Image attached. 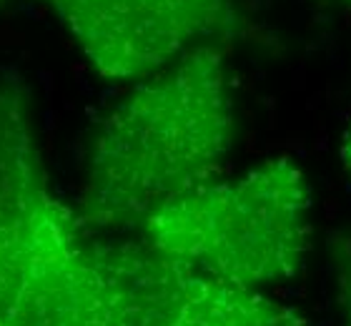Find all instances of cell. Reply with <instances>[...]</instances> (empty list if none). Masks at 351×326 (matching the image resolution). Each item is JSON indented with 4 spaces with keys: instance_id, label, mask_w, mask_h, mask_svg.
Here are the masks:
<instances>
[{
    "instance_id": "6da1fadb",
    "label": "cell",
    "mask_w": 351,
    "mask_h": 326,
    "mask_svg": "<svg viewBox=\"0 0 351 326\" xmlns=\"http://www.w3.org/2000/svg\"><path fill=\"white\" fill-rule=\"evenodd\" d=\"M234 130L223 56L196 45L141 80L101 121L75 213L81 226L138 229L163 203L216 178Z\"/></svg>"
},
{
    "instance_id": "7a4b0ae2",
    "label": "cell",
    "mask_w": 351,
    "mask_h": 326,
    "mask_svg": "<svg viewBox=\"0 0 351 326\" xmlns=\"http://www.w3.org/2000/svg\"><path fill=\"white\" fill-rule=\"evenodd\" d=\"M0 326H128L78 216L48 189L18 83L0 88Z\"/></svg>"
},
{
    "instance_id": "3957f363",
    "label": "cell",
    "mask_w": 351,
    "mask_h": 326,
    "mask_svg": "<svg viewBox=\"0 0 351 326\" xmlns=\"http://www.w3.org/2000/svg\"><path fill=\"white\" fill-rule=\"evenodd\" d=\"M161 254L246 289L299 274L311 248V189L291 159H271L231 181H208L138 226Z\"/></svg>"
},
{
    "instance_id": "277c9868",
    "label": "cell",
    "mask_w": 351,
    "mask_h": 326,
    "mask_svg": "<svg viewBox=\"0 0 351 326\" xmlns=\"http://www.w3.org/2000/svg\"><path fill=\"white\" fill-rule=\"evenodd\" d=\"M128 326H306L291 306L161 254L148 241L93 239Z\"/></svg>"
},
{
    "instance_id": "5b68a950",
    "label": "cell",
    "mask_w": 351,
    "mask_h": 326,
    "mask_svg": "<svg viewBox=\"0 0 351 326\" xmlns=\"http://www.w3.org/2000/svg\"><path fill=\"white\" fill-rule=\"evenodd\" d=\"M98 75L143 80L236 25L231 0H45Z\"/></svg>"
},
{
    "instance_id": "8992f818",
    "label": "cell",
    "mask_w": 351,
    "mask_h": 326,
    "mask_svg": "<svg viewBox=\"0 0 351 326\" xmlns=\"http://www.w3.org/2000/svg\"><path fill=\"white\" fill-rule=\"evenodd\" d=\"M341 159H344V168H346V174H349V178H351V126H349V130H346V136H344Z\"/></svg>"
},
{
    "instance_id": "52a82bcc",
    "label": "cell",
    "mask_w": 351,
    "mask_h": 326,
    "mask_svg": "<svg viewBox=\"0 0 351 326\" xmlns=\"http://www.w3.org/2000/svg\"><path fill=\"white\" fill-rule=\"evenodd\" d=\"M346 3H351V0H346Z\"/></svg>"
},
{
    "instance_id": "ba28073f",
    "label": "cell",
    "mask_w": 351,
    "mask_h": 326,
    "mask_svg": "<svg viewBox=\"0 0 351 326\" xmlns=\"http://www.w3.org/2000/svg\"><path fill=\"white\" fill-rule=\"evenodd\" d=\"M349 326H351V321H349Z\"/></svg>"
}]
</instances>
